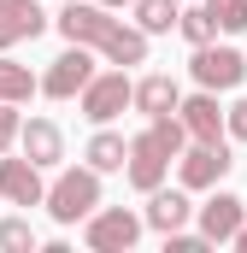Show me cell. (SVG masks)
Instances as JSON below:
<instances>
[{
  "mask_svg": "<svg viewBox=\"0 0 247 253\" xmlns=\"http://www.w3.org/2000/svg\"><path fill=\"white\" fill-rule=\"evenodd\" d=\"M59 24L65 42H88L94 53H106L112 65H147V30L141 24H124V18H112V6H82V0H65V12L53 18Z\"/></svg>",
  "mask_w": 247,
  "mask_h": 253,
  "instance_id": "obj_1",
  "label": "cell"
},
{
  "mask_svg": "<svg viewBox=\"0 0 247 253\" xmlns=\"http://www.w3.org/2000/svg\"><path fill=\"white\" fill-rule=\"evenodd\" d=\"M183 147H188V124H183V112L147 118V129H141V135H129V165H124L129 189L153 194L159 183H165L171 159H183Z\"/></svg>",
  "mask_w": 247,
  "mask_h": 253,
  "instance_id": "obj_2",
  "label": "cell"
},
{
  "mask_svg": "<svg viewBox=\"0 0 247 253\" xmlns=\"http://www.w3.org/2000/svg\"><path fill=\"white\" fill-rule=\"evenodd\" d=\"M100 177H106V171H94V165H71V171H59V183L47 189L53 224H77V218L100 212Z\"/></svg>",
  "mask_w": 247,
  "mask_h": 253,
  "instance_id": "obj_3",
  "label": "cell"
},
{
  "mask_svg": "<svg viewBox=\"0 0 247 253\" xmlns=\"http://www.w3.org/2000/svg\"><path fill=\"white\" fill-rule=\"evenodd\" d=\"M77 106H82V118H88V124H112L124 106H135V83L124 77V65H112V71H94V83L77 94Z\"/></svg>",
  "mask_w": 247,
  "mask_h": 253,
  "instance_id": "obj_4",
  "label": "cell"
},
{
  "mask_svg": "<svg viewBox=\"0 0 247 253\" xmlns=\"http://www.w3.org/2000/svg\"><path fill=\"white\" fill-rule=\"evenodd\" d=\"M88 83H94V47H88V42H71L59 59L47 65V77H41V94H47V100H77Z\"/></svg>",
  "mask_w": 247,
  "mask_h": 253,
  "instance_id": "obj_5",
  "label": "cell"
},
{
  "mask_svg": "<svg viewBox=\"0 0 247 253\" xmlns=\"http://www.w3.org/2000/svg\"><path fill=\"white\" fill-rule=\"evenodd\" d=\"M230 141H188L183 159H177V177H183V189H218L224 177H230Z\"/></svg>",
  "mask_w": 247,
  "mask_h": 253,
  "instance_id": "obj_6",
  "label": "cell"
},
{
  "mask_svg": "<svg viewBox=\"0 0 247 253\" xmlns=\"http://www.w3.org/2000/svg\"><path fill=\"white\" fill-rule=\"evenodd\" d=\"M147 218H135L129 206H106V212H88V248L94 253H129L141 242Z\"/></svg>",
  "mask_w": 247,
  "mask_h": 253,
  "instance_id": "obj_7",
  "label": "cell"
},
{
  "mask_svg": "<svg viewBox=\"0 0 247 253\" xmlns=\"http://www.w3.org/2000/svg\"><path fill=\"white\" fill-rule=\"evenodd\" d=\"M188 71H194L200 88H218V94H224V88H242L247 59H242V47H218V42H206V47H194Z\"/></svg>",
  "mask_w": 247,
  "mask_h": 253,
  "instance_id": "obj_8",
  "label": "cell"
},
{
  "mask_svg": "<svg viewBox=\"0 0 247 253\" xmlns=\"http://www.w3.org/2000/svg\"><path fill=\"white\" fill-rule=\"evenodd\" d=\"M194 218H200V236L218 248V242H236V230L247 224V200L230 189H212V200L206 206H194Z\"/></svg>",
  "mask_w": 247,
  "mask_h": 253,
  "instance_id": "obj_9",
  "label": "cell"
},
{
  "mask_svg": "<svg viewBox=\"0 0 247 253\" xmlns=\"http://www.w3.org/2000/svg\"><path fill=\"white\" fill-rule=\"evenodd\" d=\"M0 200L12 206H47V183H41V165L24 153V159H6L0 153Z\"/></svg>",
  "mask_w": 247,
  "mask_h": 253,
  "instance_id": "obj_10",
  "label": "cell"
},
{
  "mask_svg": "<svg viewBox=\"0 0 247 253\" xmlns=\"http://www.w3.org/2000/svg\"><path fill=\"white\" fill-rule=\"evenodd\" d=\"M177 112H183V124H188V141H230V112L218 106V88L188 94Z\"/></svg>",
  "mask_w": 247,
  "mask_h": 253,
  "instance_id": "obj_11",
  "label": "cell"
},
{
  "mask_svg": "<svg viewBox=\"0 0 247 253\" xmlns=\"http://www.w3.org/2000/svg\"><path fill=\"white\" fill-rule=\"evenodd\" d=\"M41 30H47V12L36 0H0V53L18 42H36Z\"/></svg>",
  "mask_w": 247,
  "mask_h": 253,
  "instance_id": "obj_12",
  "label": "cell"
},
{
  "mask_svg": "<svg viewBox=\"0 0 247 253\" xmlns=\"http://www.w3.org/2000/svg\"><path fill=\"white\" fill-rule=\"evenodd\" d=\"M141 218H147V230L171 236V230H183L188 218H194V200H188L183 189H165V183H159V189L147 194V212H141Z\"/></svg>",
  "mask_w": 247,
  "mask_h": 253,
  "instance_id": "obj_13",
  "label": "cell"
},
{
  "mask_svg": "<svg viewBox=\"0 0 247 253\" xmlns=\"http://www.w3.org/2000/svg\"><path fill=\"white\" fill-rule=\"evenodd\" d=\"M177 106H183L177 77L153 71V77H141V83H135V112H141V118H165V112H177Z\"/></svg>",
  "mask_w": 247,
  "mask_h": 253,
  "instance_id": "obj_14",
  "label": "cell"
},
{
  "mask_svg": "<svg viewBox=\"0 0 247 253\" xmlns=\"http://www.w3.org/2000/svg\"><path fill=\"white\" fill-rule=\"evenodd\" d=\"M18 141H24V153H30V159H36L41 171H47V165H59V159H65V135H59V124H53V118H30Z\"/></svg>",
  "mask_w": 247,
  "mask_h": 253,
  "instance_id": "obj_15",
  "label": "cell"
},
{
  "mask_svg": "<svg viewBox=\"0 0 247 253\" xmlns=\"http://www.w3.org/2000/svg\"><path fill=\"white\" fill-rule=\"evenodd\" d=\"M82 159H88L94 171H124V165H129V141H124V135H112V129L100 124V129H94V141H88V153H82Z\"/></svg>",
  "mask_w": 247,
  "mask_h": 253,
  "instance_id": "obj_16",
  "label": "cell"
},
{
  "mask_svg": "<svg viewBox=\"0 0 247 253\" xmlns=\"http://www.w3.org/2000/svg\"><path fill=\"white\" fill-rule=\"evenodd\" d=\"M36 88H41V77H36L30 65H18V59H0V100H12V106H18V100H30Z\"/></svg>",
  "mask_w": 247,
  "mask_h": 253,
  "instance_id": "obj_17",
  "label": "cell"
},
{
  "mask_svg": "<svg viewBox=\"0 0 247 253\" xmlns=\"http://www.w3.org/2000/svg\"><path fill=\"white\" fill-rule=\"evenodd\" d=\"M177 18H183V6H177V0H135V24H141L147 36L177 30Z\"/></svg>",
  "mask_w": 247,
  "mask_h": 253,
  "instance_id": "obj_18",
  "label": "cell"
},
{
  "mask_svg": "<svg viewBox=\"0 0 247 253\" xmlns=\"http://www.w3.org/2000/svg\"><path fill=\"white\" fill-rule=\"evenodd\" d=\"M177 30L188 36V47H206V42H218V18H212L206 6H188L183 18H177Z\"/></svg>",
  "mask_w": 247,
  "mask_h": 253,
  "instance_id": "obj_19",
  "label": "cell"
},
{
  "mask_svg": "<svg viewBox=\"0 0 247 253\" xmlns=\"http://www.w3.org/2000/svg\"><path fill=\"white\" fill-rule=\"evenodd\" d=\"M206 12L218 18L224 36H242V30H247V0H206Z\"/></svg>",
  "mask_w": 247,
  "mask_h": 253,
  "instance_id": "obj_20",
  "label": "cell"
},
{
  "mask_svg": "<svg viewBox=\"0 0 247 253\" xmlns=\"http://www.w3.org/2000/svg\"><path fill=\"white\" fill-rule=\"evenodd\" d=\"M0 248H6V253H30V248H36L30 218H0Z\"/></svg>",
  "mask_w": 247,
  "mask_h": 253,
  "instance_id": "obj_21",
  "label": "cell"
},
{
  "mask_svg": "<svg viewBox=\"0 0 247 253\" xmlns=\"http://www.w3.org/2000/svg\"><path fill=\"white\" fill-rule=\"evenodd\" d=\"M24 135V118H18V106L12 100H0V153H12V141Z\"/></svg>",
  "mask_w": 247,
  "mask_h": 253,
  "instance_id": "obj_22",
  "label": "cell"
},
{
  "mask_svg": "<svg viewBox=\"0 0 247 253\" xmlns=\"http://www.w3.org/2000/svg\"><path fill=\"white\" fill-rule=\"evenodd\" d=\"M206 248H212V242H206L200 230H194V236H188V230H171V236H165V253H206Z\"/></svg>",
  "mask_w": 247,
  "mask_h": 253,
  "instance_id": "obj_23",
  "label": "cell"
},
{
  "mask_svg": "<svg viewBox=\"0 0 247 253\" xmlns=\"http://www.w3.org/2000/svg\"><path fill=\"white\" fill-rule=\"evenodd\" d=\"M230 135H236V141H247V100H236V106H230Z\"/></svg>",
  "mask_w": 247,
  "mask_h": 253,
  "instance_id": "obj_24",
  "label": "cell"
},
{
  "mask_svg": "<svg viewBox=\"0 0 247 253\" xmlns=\"http://www.w3.org/2000/svg\"><path fill=\"white\" fill-rule=\"evenodd\" d=\"M100 6H112V12H118V6H135V0H100Z\"/></svg>",
  "mask_w": 247,
  "mask_h": 253,
  "instance_id": "obj_25",
  "label": "cell"
}]
</instances>
